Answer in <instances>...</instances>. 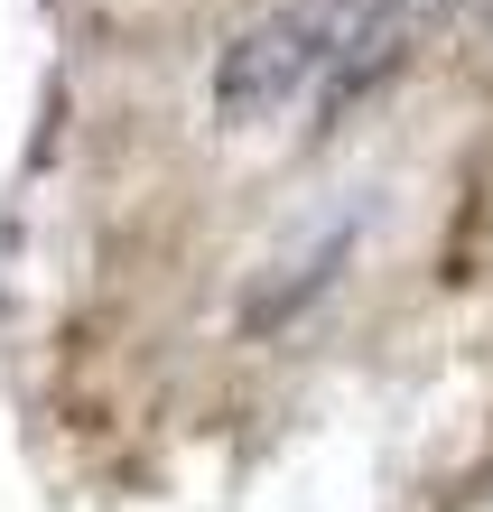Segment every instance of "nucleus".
Returning a JSON list of instances; mask_svg holds the SVG:
<instances>
[{"mask_svg":"<svg viewBox=\"0 0 493 512\" xmlns=\"http://www.w3.org/2000/svg\"><path fill=\"white\" fill-rule=\"evenodd\" d=\"M354 28H363V0H280L270 19L233 28V47L214 56V122L261 131L298 103H326Z\"/></svg>","mask_w":493,"mask_h":512,"instance_id":"obj_1","label":"nucleus"}]
</instances>
